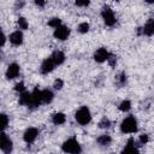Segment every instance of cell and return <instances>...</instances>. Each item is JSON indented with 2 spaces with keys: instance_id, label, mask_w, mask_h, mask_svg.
Masks as SVG:
<instances>
[{
  "instance_id": "10",
  "label": "cell",
  "mask_w": 154,
  "mask_h": 154,
  "mask_svg": "<svg viewBox=\"0 0 154 154\" xmlns=\"http://www.w3.org/2000/svg\"><path fill=\"white\" fill-rule=\"evenodd\" d=\"M36 137H37V130L35 128L26 129L25 132H24V136H23V138H24V141L26 143H31L32 141H35Z\"/></svg>"
},
{
  "instance_id": "11",
  "label": "cell",
  "mask_w": 154,
  "mask_h": 154,
  "mask_svg": "<svg viewBox=\"0 0 154 154\" xmlns=\"http://www.w3.org/2000/svg\"><path fill=\"white\" fill-rule=\"evenodd\" d=\"M54 66H55V64L53 63L52 58L49 57V58H47L46 60H43V63H42V65H41V72H42V73H48V72L53 71Z\"/></svg>"
},
{
  "instance_id": "28",
  "label": "cell",
  "mask_w": 154,
  "mask_h": 154,
  "mask_svg": "<svg viewBox=\"0 0 154 154\" xmlns=\"http://www.w3.org/2000/svg\"><path fill=\"white\" fill-rule=\"evenodd\" d=\"M140 142H141L142 144L147 143V142H148V135H141V137H140Z\"/></svg>"
},
{
  "instance_id": "24",
  "label": "cell",
  "mask_w": 154,
  "mask_h": 154,
  "mask_svg": "<svg viewBox=\"0 0 154 154\" xmlns=\"http://www.w3.org/2000/svg\"><path fill=\"white\" fill-rule=\"evenodd\" d=\"M109 125H111V123H109V120H108L107 118H102L101 122L99 123V126L102 128V129H105V128H109Z\"/></svg>"
},
{
  "instance_id": "8",
  "label": "cell",
  "mask_w": 154,
  "mask_h": 154,
  "mask_svg": "<svg viewBox=\"0 0 154 154\" xmlns=\"http://www.w3.org/2000/svg\"><path fill=\"white\" fill-rule=\"evenodd\" d=\"M109 53L106 51V48H99L95 53H94V59H95V61H97V63H103V61H106V60H108L109 59Z\"/></svg>"
},
{
  "instance_id": "6",
  "label": "cell",
  "mask_w": 154,
  "mask_h": 154,
  "mask_svg": "<svg viewBox=\"0 0 154 154\" xmlns=\"http://www.w3.org/2000/svg\"><path fill=\"white\" fill-rule=\"evenodd\" d=\"M53 35H54L55 38L64 41V40H66V38L69 37V35H70V29H69L67 26H65V25H60V26H58L57 29H54V34H53Z\"/></svg>"
},
{
  "instance_id": "14",
  "label": "cell",
  "mask_w": 154,
  "mask_h": 154,
  "mask_svg": "<svg viewBox=\"0 0 154 154\" xmlns=\"http://www.w3.org/2000/svg\"><path fill=\"white\" fill-rule=\"evenodd\" d=\"M122 154H140V153H138L137 148L134 146V141H132V140H130V141L128 142L126 147L122 150Z\"/></svg>"
},
{
  "instance_id": "7",
  "label": "cell",
  "mask_w": 154,
  "mask_h": 154,
  "mask_svg": "<svg viewBox=\"0 0 154 154\" xmlns=\"http://www.w3.org/2000/svg\"><path fill=\"white\" fill-rule=\"evenodd\" d=\"M1 150L5 153V154H10L11 150H12V141L6 136L5 132L1 134Z\"/></svg>"
},
{
  "instance_id": "27",
  "label": "cell",
  "mask_w": 154,
  "mask_h": 154,
  "mask_svg": "<svg viewBox=\"0 0 154 154\" xmlns=\"http://www.w3.org/2000/svg\"><path fill=\"white\" fill-rule=\"evenodd\" d=\"M63 84H64V82H63L61 79H55V82H54V88H55V89H61V88H63Z\"/></svg>"
},
{
  "instance_id": "13",
  "label": "cell",
  "mask_w": 154,
  "mask_h": 154,
  "mask_svg": "<svg viewBox=\"0 0 154 154\" xmlns=\"http://www.w3.org/2000/svg\"><path fill=\"white\" fill-rule=\"evenodd\" d=\"M51 58H52V60H53V63H54L55 65H60V64H63L64 60H65V54H64L63 52H60V51H55V52L51 55Z\"/></svg>"
},
{
  "instance_id": "23",
  "label": "cell",
  "mask_w": 154,
  "mask_h": 154,
  "mask_svg": "<svg viewBox=\"0 0 154 154\" xmlns=\"http://www.w3.org/2000/svg\"><path fill=\"white\" fill-rule=\"evenodd\" d=\"M18 26H19L20 29H26V28H28V22H26V19H25L24 17L18 18Z\"/></svg>"
},
{
  "instance_id": "15",
  "label": "cell",
  "mask_w": 154,
  "mask_h": 154,
  "mask_svg": "<svg viewBox=\"0 0 154 154\" xmlns=\"http://www.w3.org/2000/svg\"><path fill=\"white\" fill-rule=\"evenodd\" d=\"M143 34L147 36H152L154 34V19H149L143 26Z\"/></svg>"
},
{
  "instance_id": "1",
  "label": "cell",
  "mask_w": 154,
  "mask_h": 154,
  "mask_svg": "<svg viewBox=\"0 0 154 154\" xmlns=\"http://www.w3.org/2000/svg\"><path fill=\"white\" fill-rule=\"evenodd\" d=\"M63 150L67 154H79L81 153V144L78 143V141L76 138H69L66 140L63 146H61Z\"/></svg>"
},
{
  "instance_id": "20",
  "label": "cell",
  "mask_w": 154,
  "mask_h": 154,
  "mask_svg": "<svg viewBox=\"0 0 154 154\" xmlns=\"http://www.w3.org/2000/svg\"><path fill=\"white\" fill-rule=\"evenodd\" d=\"M130 108H131V103H130L129 100H124V101H122L120 105H119V109L123 111V112H128Z\"/></svg>"
},
{
  "instance_id": "21",
  "label": "cell",
  "mask_w": 154,
  "mask_h": 154,
  "mask_svg": "<svg viewBox=\"0 0 154 154\" xmlns=\"http://www.w3.org/2000/svg\"><path fill=\"white\" fill-rule=\"evenodd\" d=\"M48 25H49V26H53L54 29H57L58 26L61 25V22H60L59 18H52V19L48 22Z\"/></svg>"
},
{
  "instance_id": "16",
  "label": "cell",
  "mask_w": 154,
  "mask_h": 154,
  "mask_svg": "<svg viewBox=\"0 0 154 154\" xmlns=\"http://www.w3.org/2000/svg\"><path fill=\"white\" fill-rule=\"evenodd\" d=\"M30 101H31V93H22L20 96H19V103L20 105H25V106H29L30 105Z\"/></svg>"
},
{
  "instance_id": "19",
  "label": "cell",
  "mask_w": 154,
  "mask_h": 154,
  "mask_svg": "<svg viewBox=\"0 0 154 154\" xmlns=\"http://www.w3.org/2000/svg\"><path fill=\"white\" fill-rule=\"evenodd\" d=\"M111 137H109V135H102V136H100L99 138H97V142H99V144H101V146H108L109 143H111Z\"/></svg>"
},
{
  "instance_id": "9",
  "label": "cell",
  "mask_w": 154,
  "mask_h": 154,
  "mask_svg": "<svg viewBox=\"0 0 154 154\" xmlns=\"http://www.w3.org/2000/svg\"><path fill=\"white\" fill-rule=\"evenodd\" d=\"M18 75H19V66L17 64H14V63L13 64H10L8 67H7V70H6V77L8 79H13Z\"/></svg>"
},
{
  "instance_id": "31",
  "label": "cell",
  "mask_w": 154,
  "mask_h": 154,
  "mask_svg": "<svg viewBox=\"0 0 154 154\" xmlns=\"http://www.w3.org/2000/svg\"><path fill=\"white\" fill-rule=\"evenodd\" d=\"M35 4H36L37 6H43V5H45V2H42V1H36Z\"/></svg>"
},
{
  "instance_id": "30",
  "label": "cell",
  "mask_w": 154,
  "mask_h": 154,
  "mask_svg": "<svg viewBox=\"0 0 154 154\" xmlns=\"http://www.w3.org/2000/svg\"><path fill=\"white\" fill-rule=\"evenodd\" d=\"M108 60H109V64H111V65H112V66H113V65H114V64H116V58H114V57H112V55H111V57H109V59H108Z\"/></svg>"
},
{
  "instance_id": "22",
  "label": "cell",
  "mask_w": 154,
  "mask_h": 154,
  "mask_svg": "<svg viewBox=\"0 0 154 154\" xmlns=\"http://www.w3.org/2000/svg\"><path fill=\"white\" fill-rule=\"evenodd\" d=\"M88 30H89V24H88L87 22H84V23H81V24L78 25V31H79V32H82V34H85Z\"/></svg>"
},
{
  "instance_id": "2",
  "label": "cell",
  "mask_w": 154,
  "mask_h": 154,
  "mask_svg": "<svg viewBox=\"0 0 154 154\" xmlns=\"http://www.w3.org/2000/svg\"><path fill=\"white\" fill-rule=\"evenodd\" d=\"M75 118H76V120H77L81 125H87V124L91 120V114H90L89 108L85 107V106H84V107H81V108L76 112Z\"/></svg>"
},
{
  "instance_id": "29",
  "label": "cell",
  "mask_w": 154,
  "mask_h": 154,
  "mask_svg": "<svg viewBox=\"0 0 154 154\" xmlns=\"http://www.w3.org/2000/svg\"><path fill=\"white\" fill-rule=\"evenodd\" d=\"M76 5L77 6H88L89 1H76Z\"/></svg>"
},
{
  "instance_id": "4",
  "label": "cell",
  "mask_w": 154,
  "mask_h": 154,
  "mask_svg": "<svg viewBox=\"0 0 154 154\" xmlns=\"http://www.w3.org/2000/svg\"><path fill=\"white\" fill-rule=\"evenodd\" d=\"M101 16H102V19H103V22H105L106 25H108V26L114 25V23H116V17H114L113 11H112L108 6H103V7H102Z\"/></svg>"
},
{
  "instance_id": "12",
  "label": "cell",
  "mask_w": 154,
  "mask_h": 154,
  "mask_svg": "<svg viewBox=\"0 0 154 154\" xmlns=\"http://www.w3.org/2000/svg\"><path fill=\"white\" fill-rule=\"evenodd\" d=\"M10 41L12 45H16V46H19L22 42H23V34L17 30V31H13L11 35H10Z\"/></svg>"
},
{
  "instance_id": "32",
  "label": "cell",
  "mask_w": 154,
  "mask_h": 154,
  "mask_svg": "<svg viewBox=\"0 0 154 154\" xmlns=\"http://www.w3.org/2000/svg\"><path fill=\"white\" fill-rule=\"evenodd\" d=\"M111 154H113V153H111Z\"/></svg>"
},
{
  "instance_id": "25",
  "label": "cell",
  "mask_w": 154,
  "mask_h": 154,
  "mask_svg": "<svg viewBox=\"0 0 154 154\" xmlns=\"http://www.w3.org/2000/svg\"><path fill=\"white\" fill-rule=\"evenodd\" d=\"M7 123H8L7 116H6V114H1V128H2V130L7 126Z\"/></svg>"
},
{
  "instance_id": "17",
  "label": "cell",
  "mask_w": 154,
  "mask_h": 154,
  "mask_svg": "<svg viewBox=\"0 0 154 154\" xmlns=\"http://www.w3.org/2000/svg\"><path fill=\"white\" fill-rule=\"evenodd\" d=\"M53 93L49 90V89H45L42 90V101L43 103H49L52 100H53Z\"/></svg>"
},
{
  "instance_id": "5",
  "label": "cell",
  "mask_w": 154,
  "mask_h": 154,
  "mask_svg": "<svg viewBox=\"0 0 154 154\" xmlns=\"http://www.w3.org/2000/svg\"><path fill=\"white\" fill-rule=\"evenodd\" d=\"M42 90H38V88H35L34 91L31 93V101L30 105L28 107L30 108H36L37 106H40L42 103Z\"/></svg>"
},
{
  "instance_id": "18",
  "label": "cell",
  "mask_w": 154,
  "mask_h": 154,
  "mask_svg": "<svg viewBox=\"0 0 154 154\" xmlns=\"http://www.w3.org/2000/svg\"><path fill=\"white\" fill-rule=\"evenodd\" d=\"M52 122L55 124V125H60L63 123H65V114L64 113H55L52 118Z\"/></svg>"
},
{
  "instance_id": "26",
  "label": "cell",
  "mask_w": 154,
  "mask_h": 154,
  "mask_svg": "<svg viewBox=\"0 0 154 154\" xmlns=\"http://www.w3.org/2000/svg\"><path fill=\"white\" fill-rule=\"evenodd\" d=\"M14 90H16V91H20V93H24V83H23V82H19V83H17V84H16V87H14Z\"/></svg>"
},
{
  "instance_id": "3",
  "label": "cell",
  "mask_w": 154,
  "mask_h": 154,
  "mask_svg": "<svg viewBox=\"0 0 154 154\" xmlns=\"http://www.w3.org/2000/svg\"><path fill=\"white\" fill-rule=\"evenodd\" d=\"M120 129L125 134H130V132H135L137 130V122L134 117H128L122 122Z\"/></svg>"
}]
</instances>
